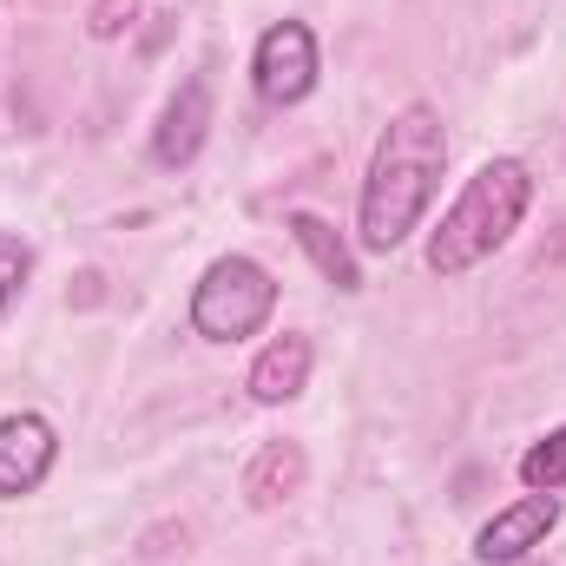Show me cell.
<instances>
[{
    "mask_svg": "<svg viewBox=\"0 0 566 566\" xmlns=\"http://www.w3.org/2000/svg\"><path fill=\"white\" fill-rule=\"evenodd\" d=\"M310 363H316L310 336H290V329H283L277 343H264V349H258V363H251L244 389H251L264 409H277V402H296V396H303V382H310Z\"/></svg>",
    "mask_w": 566,
    "mask_h": 566,
    "instance_id": "8",
    "label": "cell"
},
{
    "mask_svg": "<svg viewBox=\"0 0 566 566\" xmlns=\"http://www.w3.org/2000/svg\"><path fill=\"white\" fill-rule=\"evenodd\" d=\"M448 165V133L428 106H402L382 139L369 151V178H363V205H356V238L363 251L389 258L396 244H409V231L422 224V211L434 205Z\"/></svg>",
    "mask_w": 566,
    "mask_h": 566,
    "instance_id": "1",
    "label": "cell"
},
{
    "mask_svg": "<svg viewBox=\"0 0 566 566\" xmlns=\"http://www.w3.org/2000/svg\"><path fill=\"white\" fill-rule=\"evenodd\" d=\"M271 310H277V277L258 258H238V251L218 258L191 290V329L205 343H244L271 323Z\"/></svg>",
    "mask_w": 566,
    "mask_h": 566,
    "instance_id": "3",
    "label": "cell"
},
{
    "mask_svg": "<svg viewBox=\"0 0 566 566\" xmlns=\"http://www.w3.org/2000/svg\"><path fill=\"white\" fill-rule=\"evenodd\" d=\"M290 238L310 251V264L323 271V283H336V290H363V271H356V251L316 218V211H290Z\"/></svg>",
    "mask_w": 566,
    "mask_h": 566,
    "instance_id": "9",
    "label": "cell"
},
{
    "mask_svg": "<svg viewBox=\"0 0 566 566\" xmlns=\"http://www.w3.org/2000/svg\"><path fill=\"white\" fill-rule=\"evenodd\" d=\"M521 481H527L534 494H560L566 488V428L541 434V441L521 454Z\"/></svg>",
    "mask_w": 566,
    "mask_h": 566,
    "instance_id": "11",
    "label": "cell"
},
{
    "mask_svg": "<svg viewBox=\"0 0 566 566\" xmlns=\"http://www.w3.org/2000/svg\"><path fill=\"white\" fill-rule=\"evenodd\" d=\"M316 73H323V66H316V33H310L303 20L264 27V40H258V53H251V86H258L264 106H296V99H310Z\"/></svg>",
    "mask_w": 566,
    "mask_h": 566,
    "instance_id": "4",
    "label": "cell"
},
{
    "mask_svg": "<svg viewBox=\"0 0 566 566\" xmlns=\"http://www.w3.org/2000/svg\"><path fill=\"white\" fill-rule=\"evenodd\" d=\"M296 488H303V448H296V441H264L258 461H251V474H244L251 507H277Z\"/></svg>",
    "mask_w": 566,
    "mask_h": 566,
    "instance_id": "10",
    "label": "cell"
},
{
    "mask_svg": "<svg viewBox=\"0 0 566 566\" xmlns=\"http://www.w3.org/2000/svg\"><path fill=\"white\" fill-rule=\"evenodd\" d=\"M133 7H139V0H99V7H93V40H113V33L133 20Z\"/></svg>",
    "mask_w": 566,
    "mask_h": 566,
    "instance_id": "13",
    "label": "cell"
},
{
    "mask_svg": "<svg viewBox=\"0 0 566 566\" xmlns=\"http://www.w3.org/2000/svg\"><path fill=\"white\" fill-rule=\"evenodd\" d=\"M527 205H534V171L521 158H488L461 185V198L441 211V224L428 231V271L434 277H468L481 258H494L521 231Z\"/></svg>",
    "mask_w": 566,
    "mask_h": 566,
    "instance_id": "2",
    "label": "cell"
},
{
    "mask_svg": "<svg viewBox=\"0 0 566 566\" xmlns=\"http://www.w3.org/2000/svg\"><path fill=\"white\" fill-rule=\"evenodd\" d=\"M27 271H33V251L13 238V231H0V310L20 296V283H27Z\"/></svg>",
    "mask_w": 566,
    "mask_h": 566,
    "instance_id": "12",
    "label": "cell"
},
{
    "mask_svg": "<svg viewBox=\"0 0 566 566\" xmlns=\"http://www.w3.org/2000/svg\"><path fill=\"white\" fill-rule=\"evenodd\" d=\"M554 521H560V501H554V494H527V501L501 507V514L474 534V560L481 566H521L547 534H554Z\"/></svg>",
    "mask_w": 566,
    "mask_h": 566,
    "instance_id": "5",
    "label": "cell"
},
{
    "mask_svg": "<svg viewBox=\"0 0 566 566\" xmlns=\"http://www.w3.org/2000/svg\"><path fill=\"white\" fill-rule=\"evenodd\" d=\"M205 133H211V86L205 80H185L165 113H158V133H151V158L165 171H185L198 151H205Z\"/></svg>",
    "mask_w": 566,
    "mask_h": 566,
    "instance_id": "7",
    "label": "cell"
},
{
    "mask_svg": "<svg viewBox=\"0 0 566 566\" xmlns=\"http://www.w3.org/2000/svg\"><path fill=\"white\" fill-rule=\"evenodd\" d=\"M53 422L46 416H0V501H20L33 494L46 474H53Z\"/></svg>",
    "mask_w": 566,
    "mask_h": 566,
    "instance_id": "6",
    "label": "cell"
}]
</instances>
